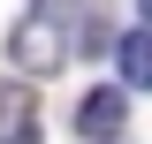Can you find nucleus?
<instances>
[{
	"mask_svg": "<svg viewBox=\"0 0 152 144\" xmlns=\"http://www.w3.org/2000/svg\"><path fill=\"white\" fill-rule=\"evenodd\" d=\"M69 53H76V31H69L61 15H46V8H31V15L8 31V61H15L23 76H53Z\"/></svg>",
	"mask_w": 152,
	"mask_h": 144,
	"instance_id": "1",
	"label": "nucleus"
},
{
	"mask_svg": "<svg viewBox=\"0 0 152 144\" xmlns=\"http://www.w3.org/2000/svg\"><path fill=\"white\" fill-rule=\"evenodd\" d=\"M122 121H129V91L99 84V91H84V99H76V137H99V144H114V137H122Z\"/></svg>",
	"mask_w": 152,
	"mask_h": 144,
	"instance_id": "2",
	"label": "nucleus"
},
{
	"mask_svg": "<svg viewBox=\"0 0 152 144\" xmlns=\"http://www.w3.org/2000/svg\"><path fill=\"white\" fill-rule=\"evenodd\" d=\"M0 144H38V99L31 91H0Z\"/></svg>",
	"mask_w": 152,
	"mask_h": 144,
	"instance_id": "3",
	"label": "nucleus"
},
{
	"mask_svg": "<svg viewBox=\"0 0 152 144\" xmlns=\"http://www.w3.org/2000/svg\"><path fill=\"white\" fill-rule=\"evenodd\" d=\"M114 61H122V91H152V31H129Z\"/></svg>",
	"mask_w": 152,
	"mask_h": 144,
	"instance_id": "4",
	"label": "nucleus"
},
{
	"mask_svg": "<svg viewBox=\"0 0 152 144\" xmlns=\"http://www.w3.org/2000/svg\"><path fill=\"white\" fill-rule=\"evenodd\" d=\"M38 8H46V15H53V8H76V0H38Z\"/></svg>",
	"mask_w": 152,
	"mask_h": 144,
	"instance_id": "5",
	"label": "nucleus"
},
{
	"mask_svg": "<svg viewBox=\"0 0 152 144\" xmlns=\"http://www.w3.org/2000/svg\"><path fill=\"white\" fill-rule=\"evenodd\" d=\"M137 15H145V31H152V0H137Z\"/></svg>",
	"mask_w": 152,
	"mask_h": 144,
	"instance_id": "6",
	"label": "nucleus"
}]
</instances>
